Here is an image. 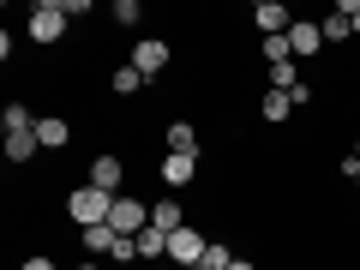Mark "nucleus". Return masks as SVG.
<instances>
[{
	"instance_id": "obj_1",
	"label": "nucleus",
	"mask_w": 360,
	"mask_h": 270,
	"mask_svg": "<svg viewBox=\"0 0 360 270\" xmlns=\"http://www.w3.org/2000/svg\"><path fill=\"white\" fill-rule=\"evenodd\" d=\"M66 217H72L78 229H96V222L115 217V198L96 193V186H72V193H66Z\"/></svg>"
},
{
	"instance_id": "obj_2",
	"label": "nucleus",
	"mask_w": 360,
	"mask_h": 270,
	"mask_svg": "<svg viewBox=\"0 0 360 270\" xmlns=\"http://www.w3.org/2000/svg\"><path fill=\"white\" fill-rule=\"evenodd\" d=\"M205 246H210V240L193 229V222H186V229H174V234H168V264H174V270H198Z\"/></svg>"
},
{
	"instance_id": "obj_3",
	"label": "nucleus",
	"mask_w": 360,
	"mask_h": 270,
	"mask_svg": "<svg viewBox=\"0 0 360 270\" xmlns=\"http://www.w3.org/2000/svg\"><path fill=\"white\" fill-rule=\"evenodd\" d=\"M66 6H54V0H42V6H30V42H60L66 37Z\"/></svg>"
},
{
	"instance_id": "obj_4",
	"label": "nucleus",
	"mask_w": 360,
	"mask_h": 270,
	"mask_svg": "<svg viewBox=\"0 0 360 270\" xmlns=\"http://www.w3.org/2000/svg\"><path fill=\"white\" fill-rule=\"evenodd\" d=\"M108 229H115V234H144V229H150V205H144V198H132V193H120Z\"/></svg>"
},
{
	"instance_id": "obj_5",
	"label": "nucleus",
	"mask_w": 360,
	"mask_h": 270,
	"mask_svg": "<svg viewBox=\"0 0 360 270\" xmlns=\"http://www.w3.org/2000/svg\"><path fill=\"white\" fill-rule=\"evenodd\" d=\"M252 30L258 37H288L295 30V13H288L283 0H252Z\"/></svg>"
},
{
	"instance_id": "obj_6",
	"label": "nucleus",
	"mask_w": 360,
	"mask_h": 270,
	"mask_svg": "<svg viewBox=\"0 0 360 270\" xmlns=\"http://www.w3.org/2000/svg\"><path fill=\"white\" fill-rule=\"evenodd\" d=\"M120 180H127V162H120V156H96V162H90V180L84 186H96V193H108V198H120Z\"/></svg>"
},
{
	"instance_id": "obj_7",
	"label": "nucleus",
	"mask_w": 360,
	"mask_h": 270,
	"mask_svg": "<svg viewBox=\"0 0 360 270\" xmlns=\"http://www.w3.org/2000/svg\"><path fill=\"white\" fill-rule=\"evenodd\" d=\"M288 49H295V60L324 54V30H319V18H295V30H288Z\"/></svg>"
},
{
	"instance_id": "obj_8",
	"label": "nucleus",
	"mask_w": 360,
	"mask_h": 270,
	"mask_svg": "<svg viewBox=\"0 0 360 270\" xmlns=\"http://www.w3.org/2000/svg\"><path fill=\"white\" fill-rule=\"evenodd\" d=\"M198 162H205V156H174V150H162L156 174H162L168 186H193V180H198Z\"/></svg>"
},
{
	"instance_id": "obj_9",
	"label": "nucleus",
	"mask_w": 360,
	"mask_h": 270,
	"mask_svg": "<svg viewBox=\"0 0 360 270\" xmlns=\"http://www.w3.org/2000/svg\"><path fill=\"white\" fill-rule=\"evenodd\" d=\"M132 66H139L144 78H156V72L168 66V42H162V37H144L139 49H132Z\"/></svg>"
},
{
	"instance_id": "obj_10",
	"label": "nucleus",
	"mask_w": 360,
	"mask_h": 270,
	"mask_svg": "<svg viewBox=\"0 0 360 270\" xmlns=\"http://www.w3.org/2000/svg\"><path fill=\"white\" fill-rule=\"evenodd\" d=\"M162 150H174V156H198V127H193V120H168Z\"/></svg>"
},
{
	"instance_id": "obj_11",
	"label": "nucleus",
	"mask_w": 360,
	"mask_h": 270,
	"mask_svg": "<svg viewBox=\"0 0 360 270\" xmlns=\"http://www.w3.org/2000/svg\"><path fill=\"white\" fill-rule=\"evenodd\" d=\"M288 115H295V96H288V90H264V96H258V120H264V127H283Z\"/></svg>"
},
{
	"instance_id": "obj_12",
	"label": "nucleus",
	"mask_w": 360,
	"mask_h": 270,
	"mask_svg": "<svg viewBox=\"0 0 360 270\" xmlns=\"http://www.w3.org/2000/svg\"><path fill=\"white\" fill-rule=\"evenodd\" d=\"M37 144L42 150H66V144H72V127H66L60 115H37Z\"/></svg>"
},
{
	"instance_id": "obj_13",
	"label": "nucleus",
	"mask_w": 360,
	"mask_h": 270,
	"mask_svg": "<svg viewBox=\"0 0 360 270\" xmlns=\"http://www.w3.org/2000/svg\"><path fill=\"white\" fill-rule=\"evenodd\" d=\"M42 144H37V127L30 132H6V162H37Z\"/></svg>"
},
{
	"instance_id": "obj_14",
	"label": "nucleus",
	"mask_w": 360,
	"mask_h": 270,
	"mask_svg": "<svg viewBox=\"0 0 360 270\" xmlns=\"http://www.w3.org/2000/svg\"><path fill=\"white\" fill-rule=\"evenodd\" d=\"M144 84H150V78H144V72H139V66H132V60H127V66H115V72H108V90H115V96H139Z\"/></svg>"
},
{
	"instance_id": "obj_15",
	"label": "nucleus",
	"mask_w": 360,
	"mask_h": 270,
	"mask_svg": "<svg viewBox=\"0 0 360 270\" xmlns=\"http://www.w3.org/2000/svg\"><path fill=\"white\" fill-rule=\"evenodd\" d=\"M150 229H162V234L186 229V210H180V198H162V205H150Z\"/></svg>"
},
{
	"instance_id": "obj_16",
	"label": "nucleus",
	"mask_w": 360,
	"mask_h": 270,
	"mask_svg": "<svg viewBox=\"0 0 360 270\" xmlns=\"http://www.w3.org/2000/svg\"><path fill=\"white\" fill-rule=\"evenodd\" d=\"M319 30H324V49H336V42H348V37H354V25H348V13H342V6H336L330 18H319Z\"/></svg>"
},
{
	"instance_id": "obj_17",
	"label": "nucleus",
	"mask_w": 360,
	"mask_h": 270,
	"mask_svg": "<svg viewBox=\"0 0 360 270\" xmlns=\"http://www.w3.org/2000/svg\"><path fill=\"white\" fill-rule=\"evenodd\" d=\"M132 240H139V258H150V264L168 258V234L162 229H144V234H132Z\"/></svg>"
},
{
	"instance_id": "obj_18",
	"label": "nucleus",
	"mask_w": 360,
	"mask_h": 270,
	"mask_svg": "<svg viewBox=\"0 0 360 270\" xmlns=\"http://www.w3.org/2000/svg\"><path fill=\"white\" fill-rule=\"evenodd\" d=\"M84 252H90V258H108V252H115V229H108V222L84 229Z\"/></svg>"
},
{
	"instance_id": "obj_19",
	"label": "nucleus",
	"mask_w": 360,
	"mask_h": 270,
	"mask_svg": "<svg viewBox=\"0 0 360 270\" xmlns=\"http://www.w3.org/2000/svg\"><path fill=\"white\" fill-rule=\"evenodd\" d=\"M0 127H6V132H30V127H37V115H30L25 103H6V115H0Z\"/></svg>"
},
{
	"instance_id": "obj_20",
	"label": "nucleus",
	"mask_w": 360,
	"mask_h": 270,
	"mask_svg": "<svg viewBox=\"0 0 360 270\" xmlns=\"http://www.w3.org/2000/svg\"><path fill=\"white\" fill-rule=\"evenodd\" d=\"M139 18H144V6H139V0H115V13H108V25L132 30V25H139Z\"/></svg>"
},
{
	"instance_id": "obj_21",
	"label": "nucleus",
	"mask_w": 360,
	"mask_h": 270,
	"mask_svg": "<svg viewBox=\"0 0 360 270\" xmlns=\"http://www.w3.org/2000/svg\"><path fill=\"white\" fill-rule=\"evenodd\" d=\"M229 264H234V252H229L222 240H210V246H205V258H198V270H229Z\"/></svg>"
},
{
	"instance_id": "obj_22",
	"label": "nucleus",
	"mask_w": 360,
	"mask_h": 270,
	"mask_svg": "<svg viewBox=\"0 0 360 270\" xmlns=\"http://www.w3.org/2000/svg\"><path fill=\"white\" fill-rule=\"evenodd\" d=\"M283 60H295L288 37H264V66H283Z\"/></svg>"
},
{
	"instance_id": "obj_23",
	"label": "nucleus",
	"mask_w": 360,
	"mask_h": 270,
	"mask_svg": "<svg viewBox=\"0 0 360 270\" xmlns=\"http://www.w3.org/2000/svg\"><path fill=\"white\" fill-rule=\"evenodd\" d=\"M108 258H115V264H132V258H139V240H132V234H115V252Z\"/></svg>"
},
{
	"instance_id": "obj_24",
	"label": "nucleus",
	"mask_w": 360,
	"mask_h": 270,
	"mask_svg": "<svg viewBox=\"0 0 360 270\" xmlns=\"http://www.w3.org/2000/svg\"><path fill=\"white\" fill-rule=\"evenodd\" d=\"M342 13H348V25H354V37H360V0H342Z\"/></svg>"
},
{
	"instance_id": "obj_25",
	"label": "nucleus",
	"mask_w": 360,
	"mask_h": 270,
	"mask_svg": "<svg viewBox=\"0 0 360 270\" xmlns=\"http://www.w3.org/2000/svg\"><path fill=\"white\" fill-rule=\"evenodd\" d=\"M18 270H54V258H25Z\"/></svg>"
},
{
	"instance_id": "obj_26",
	"label": "nucleus",
	"mask_w": 360,
	"mask_h": 270,
	"mask_svg": "<svg viewBox=\"0 0 360 270\" xmlns=\"http://www.w3.org/2000/svg\"><path fill=\"white\" fill-rule=\"evenodd\" d=\"M229 270H258V264H252V258H234V264H229Z\"/></svg>"
},
{
	"instance_id": "obj_27",
	"label": "nucleus",
	"mask_w": 360,
	"mask_h": 270,
	"mask_svg": "<svg viewBox=\"0 0 360 270\" xmlns=\"http://www.w3.org/2000/svg\"><path fill=\"white\" fill-rule=\"evenodd\" d=\"M72 270H103V264H96V258H90V264H72Z\"/></svg>"
},
{
	"instance_id": "obj_28",
	"label": "nucleus",
	"mask_w": 360,
	"mask_h": 270,
	"mask_svg": "<svg viewBox=\"0 0 360 270\" xmlns=\"http://www.w3.org/2000/svg\"><path fill=\"white\" fill-rule=\"evenodd\" d=\"M348 150H354V156H360V132H354V144H348Z\"/></svg>"
},
{
	"instance_id": "obj_29",
	"label": "nucleus",
	"mask_w": 360,
	"mask_h": 270,
	"mask_svg": "<svg viewBox=\"0 0 360 270\" xmlns=\"http://www.w3.org/2000/svg\"><path fill=\"white\" fill-rule=\"evenodd\" d=\"M354 193H360V174H354Z\"/></svg>"
}]
</instances>
